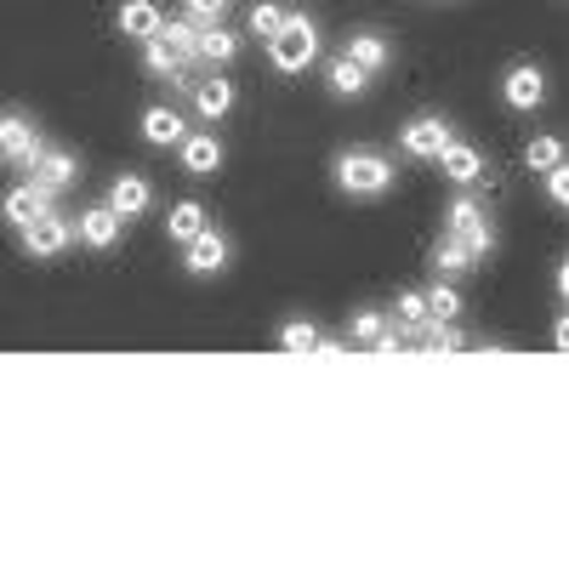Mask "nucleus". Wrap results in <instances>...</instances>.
<instances>
[{
    "mask_svg": "<svg viewBox=\"0 0 569 569\" xmlns=\"http://www.w3.org/2000/svg\"><path fill=\"white\" fill-rule=\"evenodd\" d=\"M313 58H319V34H313L308 12H284V23L268 34V63L279 74H302Z\"/></svg>",
    "mask_w": 569,
    "mask_h": 569,
    "instance_id": "nucleus-1",
    "label": "nucleus"
},
{
    "mask_svg": "<svg viewBox=\"0 0 569 569\" xmlns=\"http://www.w3.org/2000/svg\"><path fill=\"white\" fill-rule=\"evenodd\" d=\"M337 188H342V194H359V200L388 194V188H393L388 154H376V149H342L337 154Z\"/></svg>",
    "mask_w": 569,
    "mask_h": 569,
    "instance_id": "nucleus-2",
    "label": "nucleus"
},
{
    "mask_svg": "<svg viewBox=\"0 0 569 569\" xmlns=\"http://www.w3.org/2000/svg\"><path fill=\"white\" fill-rule=\"evenodd\" d=\"M445 233L472 251V262H485V257L496 251V228H490V217H485V206H479V194H472V188L445 206Z\"/></svg>",
    "mask_w": 569,
    "mask_h": 569,
    "instance_id": "nucleus-3",
    "label": "nucleus"
},
{
    "mask_svg": "<svg viewBox=\"0 0 569 569\" xmlns=\"http://www.w3.org/2000/svg\"><path fill=\"white\" fill-rule=\"evenodd\" d=\"M40 149H46V137H40V126H34L29 114H18V109L0 114V160L18 166V171H29Z\"/></svg>",
    "mask_w": 569,
    "mask_h": 569,
    "instance_id": "nucleus-4",
    "label": "nucleus"
},
{
    "mask_svg": "<svg viewBox=\"0 0 569 569\" xmlns=\"http://www.w3.org/2000/svg\"><path fill=\"white\" fill-rule=\"evenodd\" d=\"M18 233H23V251H29L34 262H52V257H63V251H69L74 222H69V217H58V211H46V217L23 222Z\"/></svg>",
    "mask_w": 569,
    "mask_h": 569,
    "instance_id": "nucleus-5",
    "label": "nucleus"
},
{
    "mask_svg": "<svg viewBox=\"0 0 569 569\" xmlns=\"http://www.w3.org/2000/svg\"><path fill=\"white\" fill-rule=\"evenodd\" d=\"M456 131H450V120L445 114H416L410 126H405V154L410 160H439V149H445V142H450Z\"/></svg>",
    "mask_w": 569,
    "mask_h": 569,
    "instance_id": "nucleus-6",
    "label": "nucleus"
},
{
    "mask_svg": "<svg viewBox=\"0 0 569 569\" xmlns=\"http://www.w3.org/2000/svg\"><path fill=\"white\" fill-rule=\"evenodd\" d=\"M501 98H507V109H536L541 98H547V74L536 69V63H512L507 74H501Z\"/></svg>",
    "mask_w": 569,
    "mask_h": 569,
    "instance_id": "nucleus-7",
    "label": "nucleus"
},
{
    "mask_svg": "<svg viewBox=\"0 0 569 569\" xmlns=\"http://www.w3.org/2000/svg\"><path fill=\"white\" fill-rule=\"evenodd\" d=\"M353 342H359L365 353H399L405 330H399V325H388V313L365 308V313H353Z\"/></svg>",
    "mask_w": 569,
    "mask_h": 569,
    "instance_id": "nucleus-8",
    "label": "nucleus"
},
{
    "mask_svg": "<svg viewBox=\"0 0 569 569\" xmlns=\"http://www.w3.org/2000/svg\"><path fill=\"white\" fill-rule=\"evenodd\" d=\"M182 268L194 273V279H206V273H222L228 268V240L217 228H200L194 240H188V251H182Z\"/></svg>",
    "mask_w": 569,
    "mask_h": 569,
    "instance_id": "nucleus-9",
    "label": "nucleus"
},
{
    "mask_svg": "<svg viewBox=\"0 0 569 569\" xmlns=\"http://www.w3.org/2000/svg\"><path fill=\"white\" fill-rule=\"evenodd\" d=\"M120 228H126V217H114L109 206H91V211H80V222H74L80 246H91V251H114V246H120Z\"/></svg>",
    "mask_w": 569,
    "mask_h": 569,
    "instance_id": "nucleus-10",
    "label": "nucleus"
},
{
    "mask_svg": "<svg viewBox=\"0 0 569 569\" xmlns=\"http://www.w3.org/2000/svg\"><path fill=\"white\" fill-rule=\"evenodd\" d=\"M177 154H182V171H188V177H217L222 142H217L211 131H188V137L177 142Z\"/></svg>",
    "mask_w": 569,
    "mask_h": 569,
    "instance_id": "nucleus-11",
    "label": "nucleus"
},
{
    "mask_svg": "<svg viewBox=\"0 0 569 569\" xmlns=\"http://www.w3.org/2000/svg\"><path fill=\"white\" fill-rule=\"evenodd\" d=\"M80 177V166H74V154L69 149H40L34 154V166H29V182H40V188H52V194H63V188Z\"/></svg>",
    "mask_w": 569,
    "mask_h": 569,
    "instance_id": "nucleus-12",
    "label": "nucleus"
},
{
    "mask_svg": "<svg viewBox=\"0 0 569 569\" xmlns=\"http://www.w3.org/2000/svg\"><path fill=\"white\" fill-rule=\"evenodd\" d=\"M439 166H445V177H450L456 188H472V182L485 177V154L472 149V142H456V137L439 149Z\"/></svg>",
    "mask_w": 569,
    "mask_h": 569,
    "instance_id": "nucleus-13",
    "label": "nucleus"
},
{
    "mask_svg": "<svg viewBox=\"0 0 569 569\" xmlns=\"http://www.w3.org/2000/svg\"><path fill=\"white\" fill-rule=\"evenodd\" d=\"M0 211H7V222H12V228H23V222H34V217L52 211V188H40V182H18Z\"/></svg>",
    "mask_w": 569,
    "mask_h": 569,
    "instance_id": "nucleus-14",
    "label": "nucleus"
},
{
    "mask_svg": "<svg viewBox=\"0 0 569 569\" xmlns=\"http://www.w3.org/2000/svg\"><path fill=\"white\" fill-rule=\"evenodd\" d=\"M188 91H194V114H200V120H222V114L233 109V80H222V74L188 80Z\"/></svg>",
    "mask_w": 569,
    "mask_h": 569,
    "instance_id": "nucleus-15",
    "label": "nucleus"
},
{
    "mask_svg": "<svg viewBox=\"0 0 569 569\" xmlns=\"http://www.w3.org/2000/svg\"><path fill=\"white\" fill-rule=\"evenodd\" d=\"M149 200H154V188L149 182H142L137 171H126V177H114V188H109V211L114 217H142V211H149Z\"/></svg>",
    "mask_w": 569,
    "mask_h": 569,
    "instance_id": "nucleus-16",
    "label": "nucleus"
},
{
    "mask_svg": "<svg viewBox=\"0 0 569 569\" xmlns=\"http://www.w3.org/2000/svg\"><path fill=\"white\" fill-rule=\"evenodd\" d=\"M348 58L365 69V74H382L388 63H393V46H388V34H376V29H359L353 40H348Z\"/></svg>",
    "mask_w": 569,
    "mask_h": 569,
    "instance_id": "nucleus-17",
    "label": "nucleus"
},
{
    "mask_svg": "<svg viewBox=\"0 0 569 569\" xmlns=\"http://www.w3.org/2000/svg\"><path fill=\"white\" fill-rule=\"evenodd\" d=\"M142 137L154 142V149H177V142L188 137V126H182V114L177 109H166V103H154L149 114H142Z\"/></svg>",
    "mask_w": 569,
    "mask_h": 569,
    "instance_id": "nucleus-18",
    "label": "nucleus"
},
{
    "mask_svg": "<svg viewBox=\"0 0 569 569\" xmlns=\"http://www.w3.org/2000/svg\"><path fill=\"white\" fill-rule=\"evenodd\" d=\"M194 58H206L211 69L233 63V58H240V34H228L222 23H200V52Z\"/></svg>",
    "mask_w": 569,
    "mask_h": 569,
    "instance_id": "nucleus-19",
    "label": "nucleus"
},
{
    "mask_svg": "<svg viewBox=\"0 0 569 569\" xmlns=\"http://www.w3.org/2000/svg\"><path fill=\"white\" fill-rule=\"evenodd\" d=\"M142 69H149V74H160V80H177V86H188L182 74H188V63L171 52V46L160 40V34H149V40H142Z\"/></svg>",
    "mask_w": 569,
    "mask_h": 569,
    "instance_id": "nucleus-20",
    "label": "nucleus"
},
{
    "mask_svg": "<svg viewBox=\"0 0 569 569\" xmlns=\"http://www.w3.org/2000/svg\"><path fill=\"white\" fill-rule=\"evenodd\" d=\"M160 7H154V0H126V7H120V34H131V40H149L154 29H160Z\"/></svg>",
    "mask_w": 569,
    "mask_h": 569,
    "instance_id": "nucleus-21",
    "label": "nucleus"
},
{
    "mask_svg": "<svg viewBox=\"0 0 569 569\" xmlns=\"http://www.w3.org/2000/svg\"><path fill=\"white\" fill-rule=\"evenodd\" d=\"M154 34L171 46V52H177L182 63L200 52V23H194V18H160V29H154Z\"/></svg>",
    "mask_w": 569,
    "mask_h": 569,
    "instance_id": "nucleus-22",
    "label": "nucleus"
},
{
    "mask_svg": "<svg viewBox=\"0 0 569 569\" xmlns=\"http://www.w3.org/2000/svg\"><path fill=\"white\" fill-rule=\"evenodd\" d=\"M200 228H211V222H206V206H200V200H177V206H171V217H166V233H171L177 246H188V240H194Z\"/></svg>",
    "mask_w": 569,
    "mask_h": 569,
    "instance_id": "nucleus-23",
    "label": "nucleus"
},
{
    "mask_svg": "<svg viewBox=\"0 0 569 569\" xmlns=\"http://www.w3.org/2000/svg\"><path fill=\"white\" fill-rule=\"evenodd\" d=\"M370 86V74L342 52V58H330V91H337V98H359V91Z\"/></svg>",
    "mask_w": 569,
    "mask_h": 569,
    "instance_id": "nucleus-24",
    "label": "nucleus"
},
{
    "mask_svg": "<svg viewBox=\"0 0 569 569\" xmlns=\"http://www.w3.org/2000/svg\"><path fill=\"white\" fill-rule=\"evenodd\" d=\"M279 348L284 353H319V325H308V319L279 325Z\"/></svg>",
    "mask_w": 569,
    "mask_h": 569,
    "instance_id": "nucleus-25",
    "label": "nucleus"
},
{
    "mask_svg": "<svg viewBox=\"0 0 569 569\" xmlns=\"http://www.w3.org/2000/svg\"><path fill=\"white\" fill-rule=\"evenodd\" d=\"M421 302H427V313H433V319H456L461 313V291H456V284H445V273H439L433 291H421Z\"/></svg>",
    "mask_w": 569,
    "mask_h": 569,
    "instance_id": "nucleus-26",
    "label": "nucleus"
},
{
    "mask_svg": "<svg viewBox=\"0 0 569 569\" xmlns=\"http://www.w3.org/2000/svg\"><path fill=\"white\" fill-rule=\"evenodd\" d=\"M433 268H439V273H467V268H479V262H472V251H467L461 240H450V233H445L439 251H433Z\"/></svg>",
    "mask_w": 569,
    "mask_h": 569,
    "instance_id": "nucleus-27",
    "label": "nucleus"
},
{
    "mask_svg": "<svg viewBox=\"0 0 569 569\" xmlns=\"http://www.w3.org/2000/svg\"><path fill=\"white\" fill-rule=\"evenodd\" d=\"M525 166H530V171H552V166H563V142H558V137H530Z\"/></svg>",
    "mask_w": 569,
    "mask_h": 569,
    "instance_id": "nucleus-28",
    "label": "nucleus"
},
{
    "mask_svg": "<svg viewBox=\"0 0 569 569\" xmlns=\"http://www.w3.org/2000/svg\"><path fill=\"white\" fill-rule=\"evenodd\" d=\"M279 23H284V7H273V0H257V7H251V34L257 40H268Z\"/></svg>",
    "mask_w": 569,
    "mask_h": 569,
    "instance_id": "nucleus-29",
    "label": "nucleus"
},
{
    "mask_svg": "<svg viewBox=\"0 0 569 569\" xmlns=\"http://www.w3.org/2000/svg\"><path fill=\"white\" fill-rule=\"evenodd\" d=\"M427 319V302H421V291H405L399 297V330H405V337H416V325Z\"/></svg>",
    "mask_w": 569,
    "mask_h": 569,
    "instance_id": "nucleus-30",
    "label": "nucleus"
},
{
    "mask_svg": "<svg viewBox=\"0 0 569 569\" xmlns=\"http://www.w3.org/2000/svg\"><path fill=\"white\" fill-rule=\"evenodd\" d=\"M228 12V0H182V18H194V23H217Z\"/></svg>",
    "mask_w": 569,
    "mask_h": 569,
    "instance_id": "nucleus-31",
    "label": "nucleus"
},
{
    "mask_svg": "<svg viewBox=\"0 0 569 569\" xmlns=\"http://www.w3.org/2000/svg\"><path fill=\"white\" fill-rule=\"evenodd\" d=\"M547 200H552V206H563V200H569V171H563V166H552V171H547Z\"/></svg>",
    "mask_w": 569,
    "mask_h": 569,
    "instance_id": "nucleus-32",
    "label": "nucleus"
},
{
    "mask_svg": "<svg viewBox=\"0 0 569 569\" xmlns=\"http://www.w3.org/2000/svg\"><path fill=\"white\" fill-rule=\"evenodd\" d=\"M433 7H445V0H433Z\"/></svg>",
    "mask_w": 569,
    "mask_h": 569,
    "instance_id": "nucleus-33",
    "label": "nucleus"
}]
</instances>
